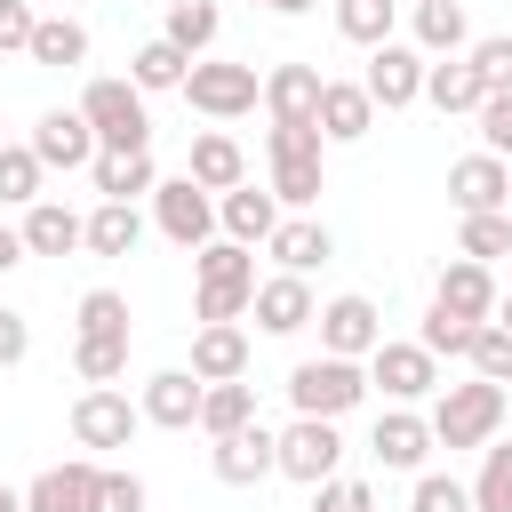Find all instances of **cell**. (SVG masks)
I'll use <instances>...</instances> for the list:
<instances>
[{
  "instance_id": "12",
  "label": "cell",
  "mask_w": 512,
  "mask_h": 512,
  "mask_svg": "<svg viewBox=\"0 0 512 512\" xmlns=\"http://www.w3.org/2000/svg\"><path fill=\"white\" fill-rule=\"evenodd\" d=\"M24 144H32V152H40V168H64V176H72V168H88V160H96V152H104V144H96V128H88V112H80V104H48V112H40V120H32V136H24Z\"/></svg>"
},
{
  "instance_id": "39",
  "label": "cell",
  "mask_w": 512,
  "mask_h": 512,
  "mask_svg": "<svg viewBox=\"0 0 512 512\" xmlns=\"http://www.w3.org/2000/svg\"><path fill=\"white\" fill-rule=\"evenodd\" d=\"M472 512H512V440H488V448H480V472H472Z\"/></svg>"
},
{
  "instance_id": "21",
  "label": "cell",
  "mask_w": 512,
  "mask_h": 512,
  "mask_svg": "<svg viewBox=\"0 0 512 512\" xmlns=\"http://www.w3.org/2000/svg\"><path fill=\"white\" fill-rule=\"evenodd\" d=\"M192 376H200V384L248 376V328H240V320H200V328H192Z\"/></svg>"
},
{
  "instance_id": "29",
  "label": "cell",
  "mask_w": 512,
  "mask_h": 512,
  "mask_svg": "<svg viewBox=\"0 0 512 512\" xmlns=\"http://www.w3.org/2000/svg\"><path fill=\"white\" fill-rule=\"evenodd\" d=\"M88 184H96V200H144L160 184V168H152V152H96Z\"/></svg>"
},
{
  "instance_id": "24",
  "label": "cell",
  "mask_w": 512,
  "mask_h": 512,
  "mask_svg": "<svg viewBox=\"0 0 512 512\" xmlns=\"http://www.w3.org/2000/svg\"><path fill=\"white\" fill-rule=\"evenodd\" d=\"M184 176H192V184H208V192H232V184H248V152H240V136H224V128H200V136H192V152H184Z\"/></svg>"
},
{
  "instance_id": "53",
  "label": "cell",
  "mask_w": 512,
  "mask_h": 512,
  "mask_svg": "<svg viewBox=\"0 0 512 512\" xmlns=\"http://www.w3.org/2000/svg\"><path fill=\"white\" fill-rule=\"evenodd\" d=\"M0 512H24V488H8V480H0Z\"/></svg>"
},
{
  "instance_id": "31",
  "label": "cell",
  "mask_w": 512,
  "mask_h": 512,
  "mask_svg": "<svg viewBox=\"0 0 512 512\" xmlns=\"http://www.w3.org/2000/svg\"><path fill=\"white\" fill-rule=\"evenodd\" d=\"M480 96H488V80L472 72V56H432L424 104H440V112H480Z\"/></svg>"
},
{
  "instance_id": "37",
  "label": "cell",
  "mask_w": 512,
  "mask_h": 512,
  "mask_svg": "<svg viewBox=\"0 0 512 512\" xmlns=\"http://www.w3.org/2000/svg\"><path fill=\"white\" fill-rule=\"evenodd\" d=\"M40 184H48L40 152H32V144H0V208H32V200H48Z\"/></svg>"
},
{
  "instance_id": "5",
  "label": "cell",
  "mask_w": 512,
  "mask_h": 512,
  "mask_svg": "<svg viewBox=\"0 0 512 512\" xmlns=\"http://www.w3.org/2000/svg\"><path fill=\"white\" fill-rule=\"evenodd\" d=\"M80 112H88V128H96V144L104 152H152V112H144V88L136 80H88L80 88Z\"/></svg>"
},
{
  "instance_id": "15",
  "label": "cell",
  "mask_w": 512,
  "mask_h": 512,
  "mask_svg": "<svg viewBox=\"0 0 512 512\" xmlns=\"http://www.w3.org/2000/svg\"><path fill=\"white\" fill-rule=\"evenodd\" d=\"M448 200H456V216L512 208V168L496 152H464V160H448Z\"/></svg>"
},
{
  "instance_id": "23",
  "label": "cell",
  "mask_w": 512,
  "mask_h": 512,
  "mask_svg": "<svg viewBox=\"0 0 512 512\" xmlns=\"http://www.w3.org/2000/svg\"><path fill=\"white\" fill-rule=\"evenodd\" d=\"M264 256H272L280 272H304V280H312V272L336 256V240H328V224H320V216H304V208H296V216H280V232L264 240Z\"/></svg>"
},
{
  "instance_id": "17",
  "label": "cell",
  "mask_w": 512,
  "mask_h": 512,
  "mask_svg": "<svg viewBox=\"0 0 512 512\" xmlns=\"http://www.w3.org/2000/svg\"><path fill=\"white\" fill-rule=\"evenodd\" d=\"M256 328L264 336H296V328H312L320 320V296H312V280L304 272H272V280H256Z\"/></svg>"
},
{
  "instance_id": "32",
  "label": "cell",
  "mask_w": 512,
  "mask_h": 512,
  "mask_svg": "<svg viewBox=\"0 0 512 512\" xmlns=\"http://www.w3.org/2000/svg\"><path fill=\"white\" fill-rule=\"evenodd\" d=\"M72 344H128V296L120 288H88L72 304Z\"/></svg>"
},
{
  "instance_id": "13",
  "label": "cell",
  "mask_w": 512,
  "mask_h": 512,
  "mask_svg": "<svg viewBox=\"0 0 512 512\" xmlns=\"http://www.w3.org/2000/svg\"><path fill=\"white\" fill-rule=\"evenodd\" d=\"M208 472H216L224 488H256V480H272V472H280V432H264V424L224 432V440L208 448Z\"/></svg>"
},
{
  "instance_id": "40",
  "label": "cell",
  "mask_w": 512,
  "mask_h": 512,
  "mask_svg": "<svg viewBox=\"0 0 512 512\" xmlns=\"http://www.w3.org/2000/svg\"><path fill=\"white\" fill-rule=\"evenodd\" d=\"M472 336H480V320H464V312H448V304H432V312H424V328H416V344H424L432 360H464V352H472Z\"/></svg>"
},
{
  "instance_id": "6",
  "label": "cell",
  "mask_w": 512,
  "mask_h": 512,
  "mask_svg": "<svg viewBox=\"0 0 512 512\" xmlns=\"http://www.w3.org/2000/svg\"><path fill=\"white\" fill-rule=\"evenodd\" d=\"M152 224H160V240H176L192 256V248L216 240V192L192 184V176H168V184H152Z\"/></svg>"
},
{
  "instance_id": "1",
  "label": "cell",
  "mask_w": 512,
  "mask_h": 512,
  "mask_svg": "<svg viewBox=\"0 0 512 512\" xmlns=\"http://www.w3.org/2000/svg\"><path fill=\"white\" fill-rule=\"evenodd\" d=\"M504 424H512V392L488 384V376H464V384L432 392V440L440 448H488Z\"/></svg>"
},
{
  "instance_id": "14",
  "label": "cell",
  "mask_w": 512,
  "mask_h": 512,
  "mask_svg": "<svg viewBox=\"0 0 512 512\" xmlns=\"http://www.w3.org/2000/svg\"><path fill=\"white\" fill-rule=\"evenodd\" d=\"M368 448H376V464H384V472H424V456H432L440 440H432V416H416L408 400H392V408L376 416Z\"/></svg>"
},
{
  "instance_id": "56",
  "label": "cell",
  "mask_w": 512,
  "mask_h": 512,
  "mask_svg": "<svg viewBox=\"0 0 512 512\" xmlns=\"http://www.w3.org/2000/svg\"><path fill=\"white\" fill-rule=\"evenodd\" d=\"M264 8H272V0H264Z\"/></svg>"
},
{
  "instance_id": "38",
  "label": "cell",
  "mask_w": 512,
  "mask_h": 512,
  "mask_svg": "<svg viewBox=\"0 0 512 512\" xmlns=\"http://www.w3.org/2000/svg\"><path fill=\"white\" fill-rule=\"evenodd\" d=\"M392 24H400V0H336V32L352 48H384Z\"/></svg>"
},
{
  "instance_id": "45",
  "label": "cell",
  "mask_w": 512,
  "mask_h": 512,
  "mask_svg": "<svg viewBox=\"0 0 512 512\" xmlns=\"http://www.w3.org/2000/svg\"><path fill=\"white\" fill-rule=\"evenodd\" d=\"M72 368H80V384H120L128 376V344H72Z\"/></svg>"
},
{
  "instance_id": "34",
  "label": "cell",
  "mask_w": 512,
  "mask_h": 512,
  "mask_svg": "<svg viewBox=\"0 0 512 512\" xmlns=\"http://www.w3.org/2000/svg\"><path fill=\"white\" fill-rule=\"evenodd\" d=\"M240 424H256V384H248V376L208 384V392H200V432L224 440V432H240Z\"/></svg>"
},
{
  "instance_id": "10",
  "label": "cell",
  "mask_w": 512,
  "mask_h": 512,
  "mask_svg": "<svg viewBox=\"0 0 512 512\" xmlns=\"http://www.w3.org/2000/svg\"><path fill=\"white\" fill-rule=\"evenodd\" d=\"M136 424H144V408H136L120 384H88V392L72 400V440L96 448V456H104V448H128Z\"/></svg>"
},
{
  "instance_id": "48",
  "label": "cell",
  "mask_w": 512,
  "mask_h": 512,
  "mask_svg": "<svg viewBox=\"0 0 512 512\" xmlns=\"http://www.w3.org/2000/svg\"><path fill=\"white\" fill-rule=\"evenodd\" d=\"M96 512H144V480L128 464H104V488H96Z\"/></svg>"
},
{
  "instance_id": "52",
  "label": "cell",
  "mask_w": 512,
  "mask_h": 512,
  "mask_svg": "<svg viewBox=\"0 0 512 512\" xmlns=\"http://www.w3.org/2000/svg\"><path fill=\"white\" fill-rule=\"evenodd\" d=\"M488 320H496V328H512V288L496 296V312H488Z\"/></svg>"
},
{
  "instance_id": "30",
  "label": "cell",
  "mask_w": 512,
  "mask_h": 512,
  "mask_svg": "<svg viewBox=\"0 0 512 512\" xmlns=\"http://www.w3.org/2000/svg\"><path fill=\"white\" fill-rule=\"evenodd\" d=\"M24 56H32L40 72H72V64H88V24H80V16H40Z\"/></svg>"
},
{
  "instance_id": "18",
  "label": "cell",
  "mask_w": 512,
  "mask_h": 512,
  "mask_svg": "<svg viewBox=\"0 0 512 512\" xmlns=\"http://www.w3.org/2000/svg\"><path fill=\"white\" fill-rule=\"evenodd\" d=\"M384 344V312L368 296H328L320 304V352H344V360H368Z\"/></svg>"
},
{
  "instance_id": "16",
  "label": "cell",
  "mask_w": 512,
  "mask_h": 512,
  "mask_svg": "<svg viewBox=\"0 0 512 512\" xmlns=\"http://www.w3.org/2000/svg\"><path fill=\"white\" fill-rule=\"evenodd\" d=\"M280 216H288V208H280V192H272V184H264V192H256V184L216 192V232H224V240H240V248H264V240L280 232Z\"/></svg>"
},
{
  "instance_id": "22",
  "label": "cell",
  "mask_w": 512,
  "mask_h": 512,
  "mask_svg": "<svg viewBox=\"0 0 512 512\" xmlns=\"http://www.w3.org/2000/svg\"><path fill=\"white\" fill-rule=\"evenodd\" d=\"M320 88H328L320 64H272V72H264V112H272V120H312V128H320Z\"/></svg>"
},
{
  "instance_id": "27",
  "label": "cell",
  "mask_w": 512,
  "mask_h": 512,
  "mask_svg": "<svg viewBox=\"0 0 512 512\" xmlns=\"http://www.w3.org/2000/svg\"><path fill=\"white\" fill-rule=\"evenodd\" d=\"M408 32H416L424 56H464V48H472L464 0H416V8H408Z\"/></svg>"
},
{
  "instance_id": "26",
  "label": "cell",
  "mask_w": 512,
  "mask_h": 512,
  "mask_svg": "<svg viewBox=\"0 0 512 512\" xmlns=\"http://www.w3.org/2000/svg\"><path fill=\"white\" fill-rule=\"evenodd\" d=\"M496 272L480 264V256H456L448 272H440V288H432V304H448V312H464V320H488L496 312Z\"/></svg>"
},
{
  "instance_id": "28",
  "label": "cell",
  "mask_w": 512,
  "mask_h": 512,
  "mask_svg": "<svg viewBox=\"0 0 512 512\" xmlns=\"http://www.w3.org/2000/svg\"><path fill=\"white\" fill-rule=\"evenodd\" d=\"M24 248L32 256H72V248H88V216H72L64 200H32L24 208Z\"/></svg>"
},
{
  "instance_id": "50",
  "label": "cell",
  "mask_w": 512,
  "mask_h": 512,
  "mask_svg": "<svg viewBox=\"0 0 512 512\" xmlns=\"http://www.w3.org/2000/svg\"><path fill=\"white\" fill-rule=\"evenodd\" d=\"M24 352H32V320H24L16 304H0V368H16Z\"/></svg>"
},
{
  "instance_id": "11",
  "label": "cell",
  "mask_w": 512,
  "mask_h": 512,
  "mask_svg": "<svg viewBox=\"0 0 512 512\" xmlns=\"http://www.w3.org/2000/svg\"><path fill=\"white\" fill-rule=\"evenodd\" d=\"M336 464H344V432H336V416H296V424L280 432V472H288V480L320 488V480H336Z\"/></svg>"
},
{
  "instance_id": "8",
  "label": "cell",
  "mask_w": 512,
  "mask_h": 512,
  "mask_svg": "<svg viewBox=\"0 0 512 512\" xmlns=\"http://www.w3.org/2000/svg\"><path fill=\"white\" fill-rule=\"evenodd\" d=\"M184 104L192 112H208V120H240V112H256L264 104V80H256V64H192L184 72Z\"/></svg>"
},
{
  "instance_id": "9",
  "label": "cell",
  "mask_w": 512,
  "mask_h": 512,
  "mask_svg": "<svg viewBox=\"0 0 512 512\" xmlns=\"http://www.w3.org/2000/svg\"><path fill=\"white\" fill-rule=\"evenodd\" d=\"M368 384H376L384 400H408V408H416V400H432V392H440V360H432L416 336H408V344H400V336H384V344L368 352Z\"/></svg>"
},
{
  "instance_id": "55",
  "label": "cell",
  "mask_w": 512,
  "mask_h": 512,
  "mask_svg": "<svg viewBox=\"0 0 512 512\" xmlns=\"http://www.w3.org/2000/svg\"><path fill=\"white\" fill-rule=\"evenodd\" d=\"M0 144H8V120H0Z\"/></svg>"
},
{
  "instance_id": "44",
  "label": "cell",
  "mask_w": 512,
  "mask_h": 512,
  "mask_svg": "<svg viewBox=\"0 0 512 512\" xmlns=\"http://www.w3.org/2000/svg\"><path fill=\"white\" fill-rule=\"evenodd\" d=\"M472 120H480V152H496V160H504V152H512V88H488Z\"/></svg>"
},
{
  "instance_id": "2",
  "label": "cell",
  "mask_w": 512,
  "mask_h": 512,
  "mask_svg": "<svg viewBox=\"0 0 512 512\" xmlns=\"http://www.w3.org/2000/svg\"><path fill=\"white\" fill-rule=\"evenodd\" d=\"M256 304V248L208 240L192 248V320H240Z\"/></svg>"
},
{
  "instance_id": "47",
  "label": "cell",
  "mask_w": 512,
  "mask_h": 512,
  "mask_svg": "<svg viewBox=\"0 0 512 512\" xmlns=\"http://www.w3.org/2000/svg\"><path fill=\"white\" fill-rule=\"evenodd\" d=\"M312 512H376V496H368V480H344L336 472V480L312 488Z\"/></svg>"
},
{
  "instance_id": "7",
  "label": "cell",
  "mask_w": 512,
  "mask_h": 512,
  "mask_svg": "<svg viewBox=\"0 0 512 512\" xmlns=\"http://www.w3.org/2000/svg\"><path fill=\"white\" fill-rule=\"evenodd\" d=\"M424 72H432V56L416 40H384V48H368L360 88L376 96V112H408V104H424Z\"/></svg>"
},
{
  "instance_id": "33",
  "label": "cell",
  "mask_w": 512,
  "mask_h": 512,
  "mask_svg": "<svg viewBox=\"0 0 512 512\" xmlns=\"http://www.w3.org/2000/svg\"><path fill=\"white\" fill-rule=\"evenodd\" d=\"M136 240H144L136 200H96L88 208V256H136Z\"/></svg>"
},
{
  "instance_id": "41",
  "label": "cell",
  "mask_w": 512,
  "mask_h": 512,
  "mask_svg": "<svg viewBox=\"0 0 512 512\" xmlns=\"http://www.w3.org/2000/svg\"><path fill=\"white\" fill-rule=\"evenodd\" d=\"M456 256H480V264L512 256V216H504V208H488V216H464V224H456Z\"/></svg>"
},
{
  "instance_id": "4",
  "label": "cell",
  "mask_w": 512,
  "mask_h": 512,
  "mask_svg": "<svg viewBox=\"0 0 512 512\" xmlns=\"http://www.w3.org/2000/svg\"><path fill=\"white\" fill-rule=\"evenodd\" d=\"M368 360H344V352H320V360H296L288 368V408L296 416H352L368 400Z\"/></svg>"
},
{
  "instance_id": "49",
  "label": "cell",
  "mask_w": 512,
  "mask_h": 512,
  "mask_svg": "<svg viewBox=\"0 0 512 512\" xmlns=\"http://www.w3.org/2000/svg\"><path fill=\"white\" fill-rule=\"evenodd\" d=\"M32 24H40L32 0H0V56H24L32 48Z\"/></svg>"
},
{
  "instance_id": "35",
  "label": "cell",
  "mask_w": 512,
  "mask_h": 512,
  "mask_svg": "<svg viewBox=\"0 0 512 512\" xmlns=\"http://www.w3.org/2000/svg\"><path fill=\"white\" fill-rule=\"evenodd\" d=\"M216 32H224L216 0H168V16H160V40H176L184 56H208V48H216Z\"/></svg>"
},
{
  "instance_id": "20",
  "label": "cell",
  "mask_w": 512,
  "mask_h": 512,
  "mask_svg": "<svg viewBox=\"0 0 512 512\" xmlns=\"http://www.w3.org/2000/svg\"><path fill=\"white\" fill-rule=\"evenodd\" d=\"M200 376L192 368H160V376H144V392H136V408H144V424H160V432H192L200 424Z\"/></svg>"
},
{
  "instance_id": "43",
  "label": "cell",
  "mask_w": 512,
  "mask_h": 512,
  "mask_svg": "<svg viewBox=\"0 0 512 512\" xmlns=\"http://www.w3.org/2000/svg\"><path fill=\"white\" fill-rule=\"evenodd\" d=\"M408 512H472V480H448V472H416V488H408Z\"/></svg>"
},
{
  "instance_id": "42",
  "label": "cell",
  "mask_w": 512,
  "mask_h": 512,
  "mask_svg": "<svg viewBox=\"0 0 512 512\" xmlns=\"http://www.w3.org/2000/svg\"><path fill=\"white\" fill-rule=\"evenodd\" d=\"M472 376H488V384H512V328H496V320H480V336H472Z\"/></svg>"
},
{
  "instance_id": "25",
  "label": "cell",
  "mask_w": 512,
  "mask_h": 512,
  "mask_svg": "<svg viewBox=\"0 0 512 512\" xmlns=\"http://www.w3.org/2000/svg\"><path fill=\"white\" fill-rule=\"evenodd\" d=\"M368 128H376V96L360 80H328L320 88V136L328 144H360Z\"/></svg>"
},
{
  "instance_id": "51",
  "label": "cell",
  "mask_w": 512,
  "mask_h": 512,
  "mask_svg": "<svg viewBox=\"0 0 512 512\" xmlns=\"http://www.w3.org/2000/svg\"><path fill=\"white\" fill-rule=\"evenodd\" d=\"M32 248H24V224H0V272H16Z\"/></svg>"
},
{
  "instance_id": "36",
  "label": "cell",
  "mask_w": 512,
  "mask_h": 512,
  "mask_svg": "<svg viewBox=\"0 0 512 512\" xmlns=\"http://www.w3.org/2000/svg\"><path fill=\"white\" fill-rule=\"evenodd\" d=\"M200 56H184L176 40H144L136 56H128V80L144 88V96H160V88H184V72H192Z\"/></svg>"
},
{
  "instance_id": "46",
  "label": "cell",
  "mask_w": 512,
  "mask_h": 512,
  "mask_svg": "<svg viewBox=\"0 0 512 512\" xmlns=\"http://www.w3.org/2000/svg\"><path fill=\"white\" fill-rule=\"evenodd\" d=\"M464 56H472V72H480L488 88H512V32H488V40H472Z\"/></svg>"
},
{
  "instance_id": "54",
  "label": "cell",
  "mask_w": 512,
  "mask_h": 512,
  "mask_svg": "<svg viewBox=\"0 0 512 512\" xmlns=\"http://www.w3.org/2000/svg\"><path fill=\"white\" fill-rule=\"evenodd\" d=\"M304 8H312V0H272V16H304Z\"/></svg>"
},
{
  "instance_id": "3",
  "label": "cell",
  "mask_w": 512,
  "mask_h": 512,
  "mask_svg": "<svg viewBox=\"0 0 512 512\" xmlns=\"http://www.w3.org/2000/svg\"><path fill=\"white\" fill-rule=\"evenodd\" d=\"M320 160H328V136L312 120H272L264 128V168H272L280 208H312L320 200Z\"/></svg>"
},
{
  "instance_id": "19",
  "label": "cell",
  "mask_w": 512,
  "mask_h": 512,
  "mask_svg": "<svg viewBox=\"0 0 512 512\" xmlns=\"http://www.w3.org/2000/svg\"><path fill=\"white\" fill-rule=\"evenodd\" d=\"M96 488H104V464L96 456H72V464H48L24 488V512H96Z\"/></svg>"
}]
</instances>
